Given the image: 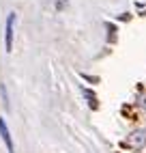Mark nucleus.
<instances>
[{
    "mask_svg": "<svg viewBox=\"0 0 146 153\" xmlns=\"http://www.w3.org/2000/svg\"><path fill=\"white\" fill-rule=\"evenodd\" d=\"M129 19H131L129 13H120V15H118V22H129Z\"/></svg>",
    "mask_w": 146,
    "mask_h": 153,
    "instance_id": "6",
    "label": "nucleus"
},
{
    "mask_svg": "<svg viewBox=\"0 0 146 153\" xmlns=\"http://www.w3.org/2000/svg\"><path fill=\"white\" fill-rule=\"evenodd\" d=\"M127 145L129 147H135V149H142L146 145V129H133L131 134L127 136Z\"/></svg>",
    "mask_w": 146,
    "mask_h": 153,
    "instance_id": "2",
    "label": "nucleus"
},
{
    "mask_svg": "<svg viewBox=\"0 0 146 153\" xmlns=\"http://www.w3.org/2000/svg\"><path fill=\"white\" fill-rule=\"evenodd\" d=\"M15 19H17V15L15 13H9V17H7V24H4V50L7 52H11L13 50V30H15Z\"/></svg>",
    "mask_w": 146,
    "mask_h": 153,
    "instance_id": "1",
    "label": "nucleus"
},
{
    "mask_svg": "<svg viewBox=\"0 0 146 153\" xmlns=\"http://www.w3.org/2000/svg\"><path fill=\"white\" fill-rule=\"evenodd\" d=\"M82 78H84V80H88V82H99V78H97V76H88V74H82Z\"/></svg>",
    "mask_w": 146,
    "mask_h": 153,
    "instance_id": "5",
    "label": "nucleus"
},
{
    "mask_svg": "<svg viewBox=\"0 0 146 153\" xmlns=\"http://www.w3.org/2000/svg\"><path fill=\"white\" fill-rule=\"evenodd\" d=\"M82 93H84V97L88 99V106H90L92 110H97V106H99V104H97V95L92 93V91H88V88H82Z\"/></svg>",
    "mask_w": 146,
    "mask_h": 153,
    "instance_id": "4",
    "label": "nucleus"
},
{
    "mask_svg": "<svg viewBox=\"0 0 146 153\" xmlns=\"http://www.w3.org/2000/svg\"><path fill=\"white\" fill-rule=\"evenodd\" d=\"M0 138H2V142L7 145V151H9V153H15L13 138H11V131H9V127H7V121H4V119H0Z\"/></svg>",
    "mask_w": 146,
    "mask_h": 153,
    "instance_id": "3",
    "label": "nucleus"
}]
</instances>
